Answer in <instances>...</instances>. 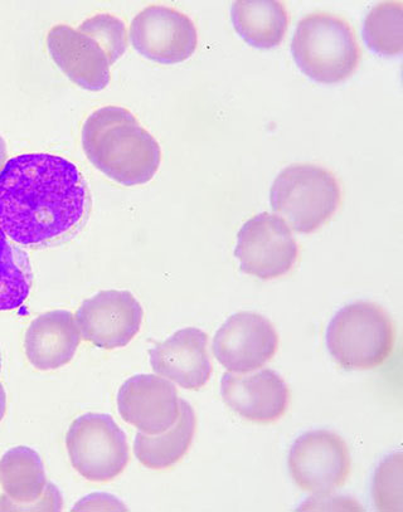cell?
<instances>
[{"label": "cell", "mask_w": 403, "mask_h": 512, "mask_svg": "<svg viewBox=\"0 0 403 512\" xmlns=\"http://www.w3.org/2000/svg\"><path fill=\"white\" fill-rule=\"evenodd\" d=\"M82 148L97 170L124 187L149 183L162 162L158 141L120 106L101 107L87 117Z\"/></svg>", "instance_id": "obj_2"}, {"label": "cell", "mask_w": 403, "mask_h": 512, "mask_svg": "<svg viewBox=\"0 0 403 512\" xmlns=\"http://www.w3.org/2000/svg\"><path fill=\"white\" fill-rule=\"evenodd\" d=\"M395 326L380 305L358 301L335 314L327 330L330 357L346 370H371L390 359Z\"/></svg>", "instance_id": "obj_5"}, {"label": "cell", "mask_w": 403, "mask_h": 512, "mask_svg": "<svg viewBox=\"0 0 403 512\" xmlns=\"http://www.w3.org/2000/svg\"><path fill=\"white\" fill-rule=\"evenodd\" d=\"M48 52L60 70L81 89L101 91L110 84V68L128 48V31L113 14H96L79 27L58 24L47 36Z\"/></svg>", "instance_id": "obj_3"}, {"label": "cell", "mask_w": 403, "mask_h": 512, "mask_svg": "<svg viewBox=\"0 0 403 512\" xmlns=\"http://www.w3.org/2000/svg\"><path fill=\"white\" fill-rule=\"evenodd\" d=\"M373 499L380 511H402V455L387 457L373 480Z\"/></svg>", "instance_id": "obj_22"}, {"label": "cell", "mask_w": 403, "mask_h": 512, "mask_svg": "<svg viewBox=\"0 0 403 512\" xmlns=\"http://www.w3.org/2000/svg\"><path fill=\"white\" fill-rule=\"evenodd\" d=\"M270 203L294 231L314 233L341 207V185L332 172L319 165H290L276 177Z\"/></svg>", "instance_id": "obj_6"}, {"label": "cell", "mask_w": 403, "mask_h": 512, "mask_svg": "<svg viewBox=\"0 0 403 512\" xmlns=\"http://www.w3.org/2000/svg\"><path fill=\"white\" fill-rule=\"evenodd\" d=\"M7 399L6 392H4L3 385L0 384V421L4 417V413H6Z\"/></svg>", "instance_id": "obj_25"}, {"label": "cell", "mask_w": 403, "mask_h": 512, "mask_svg": "<svg viewBox=\"0 0 403 512\" xmlns=\"http://www.w3.org/2000/svg\"><path fill=\"white\" fill-rule=\"evenodd\" d=\"M363 37L369 50L380 56H398L403 51V3L383 2L367 14Z\"/></svg>", "instance_id": "obj_21"}, {"label": "cell", "mask_w": 403, "mask_h": 512, "mask_svg": "<svg viewBox=\"0 0 403 512\" xmlns=\"http://www.w3.org/2000/svg\"><path fill=\"white\" fill-rule=\"evenodd\" d=\"M231 18L241 38L260 50L280 46L289 28L288 9L275 0H239L233 3Z\"/></svg>", "instance_id": "obj_18"}, {"label": "cell", "mask_w": 403, "mask_h": 512, "mask_svg": "<svg viewBox=\"0 0 403 512\" xmlns=\"http://www.w3.org/2000/svg\"><path fill=\"white\" fill-rule=\"evenodd\" d=\"M81 340L75 316L70 311L55 310L32 321L24 339V348L33 367L50 372L72 362Z\"/></svg>", "instance_id": "obj_16"}, {"label": "cell", "mask_w": 403, "mask_h": 512, "mask_svg": "<svg viewBox=\"0 0 403 512\" xmlns=\"http://www.w3.org/2000/svg\"><path fill=\"white\" fill-rule=\"evenodd\" d=\"M74 511H126L118 497L109 494H91L76 502Z\"/></svg>", "instance_id": "obj_23"}, {"label": "cell", "mask_w": 403, "mask_h": 512, "mask_svg": "<svg viewBox=\"0 0 403 512\" xmlns=\"http://www.w3.org/2000/svg\"><path fill=\"white\" fill-rule=\"evenodd\" d=\"M221 394L223 402L237 416L257 424L278 422L290 403L288 385L271 369L250 375L223 374Z\"/></svg>", "instance_id": "obj_14"}, {"label": "cell", "mask_w": 403, "mask_h": 512, "mask_svg": "<svg viewBox=\"0 0 403 512\" xmlns=\"http://www.w3.org/2000/svg\"><path fill=\"white\" fill-rule=\"evenodd\" d=\"M90 207L84 175L62 156L19 155L0 170V227L19 247L40 250L71 240Z\"/></svg>", "instance_id": "obj_1"}, {"label": "cell", "mask_w": 403, "mask_h": 512, "mask_svg": "<svg viewBox=\"0 0 403 512\" xmlns=\"http://www.w3.org/2000/svg\"><path fill=\"white\" fill-rule=\"evenodd\" d=\"M155 373L187 390H199L210 382L213 367L208 335L197 328L178 330L149 351Z\"/></svg>", "instance_id": "obj_15"}, {"label": "cell", "mask_w": 403, "mask_h": 512, "mask_svg": "<svg viewBox=\"0 0 403 512\" xmlns=\"http://www.w3.org/2000/svg\"><path fill=\"white\" fill-rule=\"evenodd\" d=\"M32 270L27 253L0 227V311L18 309L32 289Z\"/></svg>", "instance_id": "obj_20"}, {"label": "cell", "mask_w": 403, "mask_h": 512, "mask_svg": "<svg viewBox=\"0 0 403 512\" xmlns=\"http://www.w3.org/2000/svg\"><path fill=\"white\" fill-rule=\"evenodd\" d=\"M279 349L274 325L255 312H239L228 318L213 338L217 362L228 372L247 374L264 367Z\"/></svg>", "instance_id": "obj_12"}, {"label": "cell", "mask_w": 403, "mask_h": 512, "mask_svg": "<svg viewBox=\"0 0 403 512\" xmlns=\"http://www.w3.org/2000/svg\"><path fill=\"white\" fill-rule=\"evenodd\" d=\"M301 510H362V507L352 500H339V497H314L301 506Z\"/></svg>", "instance_id": "obj_24"}, {"label": "cell", "mask_w": 403, "mask_h": 512, "mask_svg": "<svg viewBox=\"0 0 403 512\" xmlns=\"http://www.w3.org/2000/svg\"><path fill=\"white\" fill-rule=\"evenodd\" d=\"M197 418L191 404L181 399V414L168 431L149 436L139 432L134 441V455L150 470H168L181 462L196 435Z\"/></svg>", "instance_id": "obj_19"}, {"label": "cell", "mask_w": 403, "mask_h": 512, "mask_svg": "<svg viewBox=\"0 0 403 512\" xmlns=\"http://www.w3.org/2000/svg\"><path fill=\"white\" fill-rule=\"evenodd\" d=\"M130 39L140 56L162 65L189 60L198 46L197 28L192 19L165 6H149L135 16Z\"/></svg>", "instance_id": "obj_11"}, {"label": "cell", "mask_w": 403, "mask_h": 512, "mask_svg": "<svg viewBox=\"0 0 403 512\" xmlns=\"http://www.w3.org/2000/svg\"><path fill=\"white\" fill-rule=\"evenodd\" d=\"M144 310L131 292L101 291L82 302L75 315L81 338L96 348H125L142 329Z\"/></svg>", "instance_id": "obj_10"}, {"label": "cell", "mask_w": 403, "mask_h": 512, "mask_svg": "<svg viewBox=\"0 0 403 512\" xmlns=\"http://www.w3.org/2000/svg\"><path fill=\"white\" fill-rule=\"evenodd\" d=\"M118 411L126 423L144 435H160L178 421L181 398L169 380L152 374L135 375L119 389Z\"/></svg>", "instance_id": "obj_13"}, {"label": "cell", "mask_w": 403, "mask_h": 512, "mask_svg": "<svg viewBox=\"0 0 403 512\" xmlns=\"http://www.w3.org/2000/svg\"><path fill=\"white\" fill-rule=\"evenodd\" d=\"M7 160V146L4 143L2 136H0V170L3 169L4 164H6Z\"/></svg>", "instance_id": "obj_26"}, {"label": "cell", "mask_w": 403, "mask_h": 512, "mask_svg": "<svg viewBox=\"0 0 403 512\" xmlns=\"http://www.w3.org/2000/svg\"><path fill=\"white\" fill-rule=\"evenodd\" d=\"M47 485L41 457L32 448H12L0 460V510L26 511L41 499Z\"/></svg>", "instance_id": "obj_17"}, {"label": "cell", "mask_w": 403, "mask_h": 512, "mask_svg": "<svg viewBox=\"0 0 403 512\" xmlns=\"http://www.w3.org/2000/svg\"><path fill=\"white\" fill-rule=\"evenodd\" d=\"M66 448L77 474L97 484L115 480L130 460L125 433L108 414L77 417L67 431Z\"/></svg>", "instance_id": "obj_7"}, {"label": "cell", "mask_w": 403, "mask_h": 512, "mask_svg": "<svg viewBox=\"0 0 403 512\" xmlns=\"http://www.w3.org/2000/svg\"><path fill=\"white\" fill-rule=\"evenodd\" d=\"M291 53L305 76L325 85L347 80L361 62V48L351 24L323 12L301 19L291 42Z\"/></svg>", "instance_id": "obj_4"}, {"label": "cell", "mask_w": 403, "mask_h": 512, "mask_svg": "<svg viewBox=\"0 0 403 512\" xmlns=\"http://www.w3.org/2000/svg\"><path fill=\"white\" fill-rule=\"evenodd\" d=\"M289 470L301 490L327 495L346 484L351 475V453L342 437L327 429L300 436L289 453Z\"/></svg>", "instance_id": "obj_9"}, {"label": "cell", "mask_w": 403, "mask_h": 512, "mask_svg": "<svg viewBox=\"0 0 403 512\" xmlns=\"http://www.w3.org/2000/svg\"><path fill=\"white\" fill-rule=\"evenodd\" d=\"M0 373H2V358H0Z\"/></svg>", "instance_id": "obj_27"}, {"label": "cell", "mask_w": 403, "mask_h": 512, "mask_svg": "<svg viewBox=\"0 0 403 512\" xmlns=\"http://www.w3.org/2000/svg\"><path fill=\"white\" fill-rule=\"evenodd\" d=\"M235 257L241 271L260 280L280 279L293 270L299 246L288 223L271 213L252 217L237 234Z\"/></svg>", "instance_id": "obj_8"}]
</instances>
